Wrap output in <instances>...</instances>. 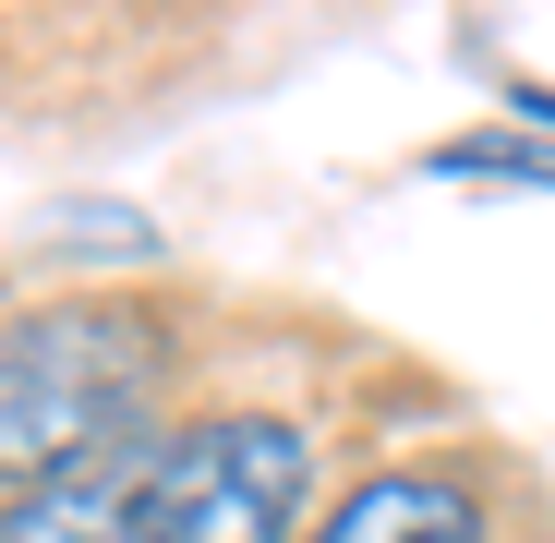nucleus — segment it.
Listing matches in <instances>:
<instances>
[{"label":"nucleus","instance_id":"f03ea898","mask_svg":"<svg viewBox=\"0 0 555 543\" xmlns=\"http://www.w3.org/2000/svg\"><path fill=\"white\" fill-rule=\"evenodd\" d=\"M314 447L278 411H218L145 460V543H291Z\"/></svg>","mask_w":555,"mask_h":543},{"label":"nucleus","instance_id":"f257e3e1","mask_svg":"<svg viewBox=\"0 0 555 543\" xmlns=\"http://www.w3.org/2000/svg\"><path fill=\"white\" fill-rule=\"evenodd\" d=\"M169 350L133 302H61L0 338V483H61L85 460H121Z\"/></svg>","mask_w":555,"mask_h":543},{"label":"nucleus","instance_id":"20e7f679","mask_svg":"<svg viewBox=\"0 0 555 543\" xmlns=\"http://www.w3.org/2000/svg\"><path fill=\"white\" fill-rule=\"evenodd\" d=\"M314 543H483V495L459 471H375L362 495H338Z\"/></svg>","mask_w":555,"mask_h":543},{"label":"nucleus","instance_id":"7ed1b4c3","mask_svg":"<svg viewBox=\"0 0 555 543\" xmlns=\"http://www.w3.org/2000/svg\"><path fill=\"white\" fill-rule=\"evenodd\" d=\"M145 460L157 447H121V460H85L61 483H25L0 543H145Z\"/></svg>","mask_w":555,"mask_h":543}]
</instances>
